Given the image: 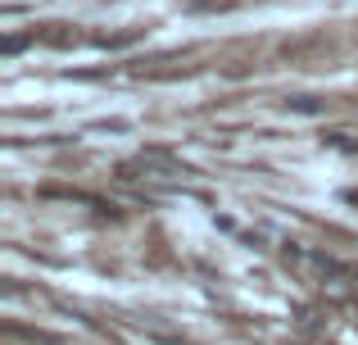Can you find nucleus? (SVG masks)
Returning <instances> with one entry per match:
<instances>
[{
    "label": "nucleus",
    "instance_id": "1",
    "mask_svg": "<svg viewBox=\"0 0 358 345\" xmlns=\"http://www.w3.org/2000/svg\"><path fill=\"white\" fill-rule=\"evenodd\" d=\"M186 173H191V169H186L182 160H173L168 150H141V155H131V160L118 164V177H122V182H136V186H145V191H168V186H182Z\"/></svg>",
    "mask_w": 358,
    "mask_h": 345
},
{
    "label": "nucleus",
    "instance_id": "2",
    "mask_svg": "<svg viewBox=\"0 0 358 345\" xmlns=\"http://www.w3.org/2000/svg\"><path fill=\"white\" fill-rule=\"evenodd\" d=\"M281 264L308 286H327V282H341L345 277V264L331 259L327 250H313V246H286L281 250Z\"/></svg>",
    "mask_w": 358,
    "mask_h": 345
},
{
    "label": "nucleus",
    "instance_id": "3",
    "mask_svg": "<svg viewBox=\"0 0 358 345\" xmlns=\"http://www.w3.org/2000/svg\"><path fill=\"white\" fill-rule=\"evenodd\" d=\"M41 195H45V200H73V204H91L96 213H114V204H109V200H100V195H91V191H78V186H41Z\"/></svg>",
    "mask_w": 358,
    "mask_h": 345
},
{
    "label": "nucleus",
    "instance_id": "4",
    "mask_svg": "<svg viewBox=\"0 0 358 345\" xmlns=\"http://www.w3.org/2000/svg\"><path fill=\"white\" fill-rule=\"evenodd\" d=\"M9 337L27 341V345H69L64 337H55V332H41V328H23V323H9Z\"/></svg>",
    "mask_w": 358,
    "mask_h": 345
},
{
    "label": "nucleus",
    "instance_id": "5",
    "mask_svg": "<svg viewBox=\"0 0 358 345\" xmlns=\"http://www.w3.org/2000/svg\"><path fill=\"white\" fill-rule=\"evenodd\" d=\"M136 78H177V73H186V64L177 59H150V64H136Z\"/></svg>",
    "mask_w": 358,
    "mask_h": 345
},
{
    "label": "nucleus",
    "instance_id": "6",
    "mask_svg": "<svg viewBox=\"0 0 358 345\" xmlns=\"http://www.w3.org/2000/svg\"><path fill=\"white\" fill-rule=\"evenodd\" d=\"M286 109H299V114H322V109H327V100H313V96H295V100H286Z\"/></svg>",
    "mask_w": 358,
    "mask_h": 345
},
{
    "label": "nucleus",
    "instance_id": "7",
    "mask_svg": "<svg viewBox=\"0 0 358 345\" xmlns=\"http://www.w3.org/2000/svg\"><path fill=\"white\" fill-rule=\"evenodd\" d=\"M345 200H350V204H358V186H354V191H345Z\"/></svg>",
    "mask_w": 358,
    "mask_h": 345
}]
</instances>
